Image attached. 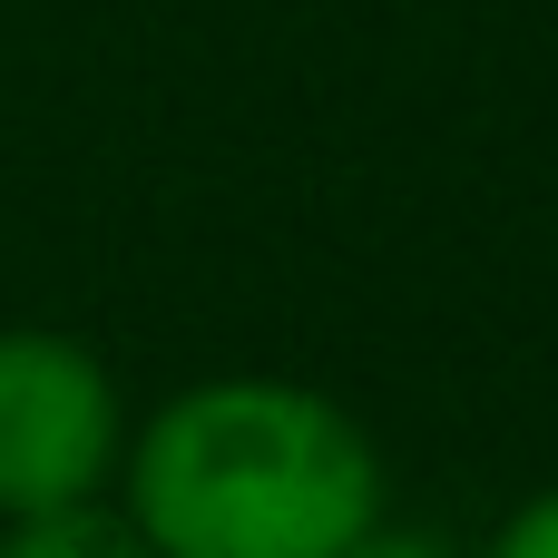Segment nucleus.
I'll list each match as a JSON object with an SVG mask.
<instances>
[{"label":"nucleus","mask_w":558,"mask_h":558,"mask_svg":"<svg viewBox=\"0 0 558 558\" xmlns=\"http://www.w3.org/2000/svg\"><path fill=\"white\" fill-rule=\"evenodd\" d=\"M128 530L157 558H343L383 530V451L343 402L226 373L128 441Z\"/></svg>","instance_id":"obj_1"},{"label":"nucleus","mask_w":558,"mask_h":558,"mask_svg":"<svg viewBox=\"0 0 558 558\" xmlns=\"http://www.w3.org/2000/svg\"><path fill=\"white\" fill-rule=\"evenodd\" d=\"M118 471V383L78 333H0V530L88 510Z\"/></svg>","instance_id":"obj_2"},{"label":"nucleus","mask_w":558,"mask_h":558,"mask_svg":"<svg viewBox=\"0 0 558 558\" xmlns=\"http://www.w3.org/2000/svg\"><path fill=\"white\" fill-rule=\"evenodd\" d=\"M0 558H157V549L88 500V510H59V520H10L0 530Z\"/></svg>","instance_id":"obj_3"},{"label":"nucleus","mask_w":558,"mask_h":558,"mask_svg":"<svg viewBox=\"0 0 558 558\" xmlns=\"http://www.w3.org/2000/svg\"><path fill=\"white\" fill-rule=\"evenodd\" d=\"M481 558H558V490H539L530 510H510V530H500Z\"/></svg>","instance_id":"obj_4"},{"label":"nucleus","mask_w":558,"mask_h":558,"mask_svg":"<svg viewBox=\"0 0 558 558\" xmlns=\"http://www.w3.org/2000/svg\"><path fill=\"white\" fill-rule=\"evenodd\" d=\"M343 558H461V549H441L432 530H363Z\"/></svg>","instance_id":"obj_5"}]
</instances>
